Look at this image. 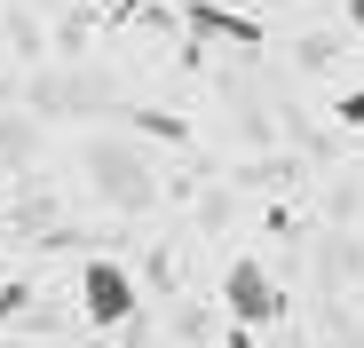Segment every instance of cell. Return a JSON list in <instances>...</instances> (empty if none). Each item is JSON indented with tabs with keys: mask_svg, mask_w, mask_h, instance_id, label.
Returning <instances> with one entry per match:
<instances>
[{
	"mask_svg": "<svg viewBox=\"0 0 364 348\" xmlns=\"http://www.w3.org/2000/svg\"><path fill=\"white\" fill-rule=\"evenodd\" d=\"M222 309H230L237 325H277V317H285V293H277V277H269L262 261L237 254V261L222 269Z\"/></svg>",
	"mask_w": 364,
	"mask_h": 348,
	"instance_id": "obj_1",
	"label": "cell"
},
{
	"mask_svg": "<svg viewBox=\"0 0 364 348\" xmlns=\"http://www.w3.org/2000/svg\"><path fill=\"white\" fill-rule=\"evenodd\" d=\"M191 24H198V32H214V40H237V48H262V24H254V16H230V9H206V0L191 9Z\"/></svg>",
	"mask_w": 364,
	"mask_h": 348,
	"instance_id": "obj_3",
	"label": "cell"
},
{
	"mask_svg": "<svg viewBox=\"0 0 364 348\" xmlns=\"http://www.w3.org/2000/svg\"><path fill=\"white\" fill-rule=\"evenodd\" d=\"M80 317H87L95 332L127 325V317H135V277L119 269V261H87V269H80Z\"/></svg>",
	"mask_w": 364,
	"mask_h": 348,
	"instance_id": "obj_2",
	"label": "cell"
},
{
	"mask_svg": "<svg viewBox=\"0 0 364 348\" xmlns=\"http://www.w3.org/2000/svg\"><path fill=\"white\" fill-rule=\"evenodd\" d=\"M348 24H356V32H364V0H348Z\"/></svg>",
	"mask_w": 364,
	"mask_h": 348,
	"instance_id": "obj_5",
	"label": "cell"
},
{
	"mask_svg": "<svg viewBox=\"0 0 364 348\" xmlns=\"http://www.w3.org/2000/svg\"><path fill=\"white\" fill-rule=\"evenodd\" d=\"M333 111H341V127H364V87H348V95H341Z\"/></svg>",
	"mask_w": 364,
	"mask_h": 348,
	"instance_id": "obj_4",
	"label": "cell"
}]
</instances>
